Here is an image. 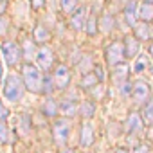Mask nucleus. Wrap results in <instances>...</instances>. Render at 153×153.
Masks as SVG:
<instances>
[{"instance_id":"nucleus-1","label":"nucleus","mask_w":153,"mask_h":153,"mask_svg":"<svg viewBox=\"0 0 153 153\" xmlns=\"http://www.w3.org/2000/svg\"><path fill=\"white\" fill-rule=\"evenodd\" d=\"M24 90H25L24 79H20L16 74H9L7 78H6V81H4L2 96H4L6 101H9V103H16V101L22 99Z\"/></svg>"},{"instance_id":"nucleus-2","label":"nucleus","mask_w":153,"mask_h":153,"mask_svg":"<svg viewBox=\"0 0 153 153\" xmlns=\"http://www.w3.org/2000/svg\"><path fill=\"white\" fill-rule=\"evenodd\" d=\"M22 72H24V85H25L27 90H31L34 94L43 90V78H42V72L38 70V67H34L31 63H25Z\"/></svg>"},{"instance_id":"nucleus-3","label":"nucleus","mask_w":153,"mask_h":153,"mask_svg":"<svg viewBox=\"0 0 153 153\" xmlns=\"http://www.w3.org/2000/svg\"><path fill=\"white\" fill-rule=\"evenodd\" d=\"M0 54H2L7 67H15L22 58V51L15 42H2L0 43Z\"/></svg>"},{"instance_id":"nucleus-4","label":"nucleus","mask_w":153,"mask_h":153,"mask_svg":"<svg viewBox=\"0 0 153 153\" xmlns=\"http://www.w3.org/2000/svg\"><path fill=\"white\" fill-rule=\"evenodd\" d=\"M123 58H124V45L121 42H114L108 47V51H106V61H108V65L110 67H117L123 61Z\"/></svg>"},{"instance_id":"nucleus-5","label":"nucleus","mask_w":153,"mask_h":153,"mask_svg":"<svg viewBox=\"0 0 153 153\" xmlns=\"http://www.w3.org/2000/svg\"><path fill=\"white\" fill-rule=\"evenodd\" d=\"M52 61H54V54L47 45H43L36 51V63L42 70H49L52 67Z\"/></svg>"},{"instance_id":"nucleus-6","label":"nucleus","mask_w":153,"mask_h":153,"mask_svg":"<svg viewBox=\"0 0 153 153\" xmlns=\"http://www.w3.org/2000/svg\"><path fill=\"white\" fill-rule=\"evenodd\" d=\"M52 133H54V139L58 144H63L67 142L68 139V133H70V124L67 123V119H59L54 123V128H52Z\"/></svg>"},{"instance_id":"nucleus-7","label":"nucleus","mask_w":153,"mask_h":153,"mask_svg":"<svg viewBox=\"0 0 153 153\" xmlns=\"http://www.w3.org/2000/svg\"><path fill=\"white\" fill-rule=\"evenodd\" d=\"M54 83L59 90L67 88L70 83V70L67 68V65H58L56 72H54Z\"/></svg>"},{"instance_id":"nucleus-8","label":"nucleus","mask_w":153,"mask_h":153,"mask_svg":"<svg viewBox=\"0 0 153 153\" xmlns=\"http://www.w3.org/2000/svg\"><path fill=\"white\" fill-rule=\"evenodd\" d=\"M85 20H87V7H79V9L74 11V15L70 18V25L76 31H81L85 27Z\"/></svg>"},{"instance_id":"nucleus-9","label":"nucleus","mask_w":153,"mask_h":153,"mask_svg":"<svg viewBox=\"0 0 153 153\" xmlns=\"http://www.w3.org/2000/svg\"><path fill=\"white\" fill-rule=\"evenodd\" d=\"M148 96H149L148 85L144 81H137L133 85V99H135V103H144L148 99Z\"/></svg>"},{"instance_id":"nucleus-10","label":"nucleus","mask_w":153,"mask_h":153,"mask_svg":"<svg viewBox=\"0 0 153 153\" xmlns=\"http://www.w3.org/2000/svg\"><path fill=\"white\" fill-rule=\"evenodd\" d=\"M94 140V126L90 121H85L81 126V146H90Z\"/></svg>"},{"instance_id":"nucleus-11","label":"nucleus","mask_w":153,"mask_h":153,"mask_svg":"<svg viewBox=\"0 0 153 153\" xmlns=\"http://www.w3.org/2000/svg\"><path fill=\"white\" fill-rule=\"evenodd\" d=\"M126 130L130 133H139L142 130V121H140L139 114H130V117L126 121Z\"/></svg>"},{"instance_id":"nucleus-12","label":"nucleus","mask_w":153,"mask_h":153,"mask_svg":"<svg viewBox=\"0 0 153 153\" xmlns=\"http://www.w3.org/2000/svg\"><path fill=\"white\" fill-rule=\"evenodd\" d=\"M124 47H126V56L128 58H133L137 52H139V49H140V43H139V40L137 38H133V36H128L126 40H124Z\"/></svg>"},{"instance_id":"nucleus-13","label":"nucleus","mask_w":153,"mask_h":153,"mask_svg":"<svg viewBox=\"0 0 153 153\" xmlns=\"http://www.w3.org/2000/svg\"><path fill=\"white\" fill-rule=\"evenodd\" d=\"M137 16H139L140 20H144V22L153 20V4H149V2L140 4L139 9H137Z\"/></svg>"},{"instance_id":"nucleus-14","label":"nucleus","mask_w":153,"mask_h":153,"mask_svg":"<svg viewBox=\"0 0 153 153\" xmlns=\"http://www.w3.org/2000/svg\"><path fill=\"white\" fill-rule=\"evenodd\" d=\"M124 15H126L128 24H130V25H133V27H137V13H135V2H133V0H130V2H128Z\"/></svg>"},{"instance_id":"nucleus-15","label":"nucleus","mask_w":153,"mask_h":153,"mask_svg":"<svg viewBox=\"0 0 153 153\" xmlns=\"http://www.w3.org/2000/svg\"><path fill=\"white\" fill-rule=\"evenodd\" d=\"M49 36H51V34H49V31H47L42 24H38V25L34 27V40H36L38 43L47 42V40H49Z\"/></svg>"},{"instance_id":"nucleus-16","label":"nucleus","mask_w":153,"mask_h":153,"mask_svg":"<svg viewBox=\"0 0 153 153\" xmlns=\"http://www.w3.org/2000/svg\"><path fill=\"white\" fill-rule=\"evenodd\" d=\"M59 110H61V114L63 115H76V110H78V106L74 105V101H63L61 105H59Z\"/></svg>"},{"instance_id":"nucleus-17","label":"nucleus","mask_w":153,"mask_h":153,"mask_svg":"<svg viewBox=\"0 0 153 153\" xmlns=\"http://www.w3.org/2000/svg\"><path fill=\"white\" fill-rule=\"evenodd\" d=\"M99 29H101L103 33H110V31L114 29V18H112L110 15H103L101 24H99Z\"/></svg>"},{"instance_id":"nucleus-18","label":"nucleus","mask_w":153,"mask_h":153,"mask_svg":"<svg viewBox=\"0 0 153 153\" xmlns=\"http://www.w3.org/2000/svg\"><path fill=\"white\" fill-rule=\"evenodd\" d=\"M56 112H58V105H56V101L54 99H47L45 101V106H43V114L47 115V117H52V115H56Z\"/></svg>"},{"instance_id":"nucleus-19","label":"nucleus","mask_w":153,"mask_h":153,"mask_svg":"<svg viewBox=\"0 0 153 153\" xmlns=\"http://www.w3.org/2000/svg\"><path fill=\"white\" fill-rule=\"evenodd\" d=\"M81 115L83 117H87V119H90L92 115H94V112H96V106H94V103H90V101H85L83 105H81Z\"/></svg>"},{"instance_id":"nucleus-20","label":"nucleus","mask_w":153,"mask_h":153,"mask_svg":"<svg viewBox=\"0 0 153 153\" xmlns=\"http://www.w3.org/2000/svg\"><path fill=\"white\" fill-rule=\"evenodd\" d=\"M126 74H128V67L126 65H117L115 72H114V78L117 83H123V79H126Z\"/></svg>"},{"instance_id":"nucleus-21","label":"nucleus","mask_w":153,"mask_h":153,"mask_svg":"<svg viewBox=\"0 0 153 153\" xmlns=\"http://www.w3.org/2000/svg\"><path fill=\"white\" fill-rule=\"evenodd\" d=\"M146 67H148V59H146L144 56H139V58H137V61H135V65H133V70L139 74V72H144V70H146Z\"/></svg>"},{"instance_id":"nucleus-22","label":"nucleus","mask_w":153,"mask_h":153,"mask_svg":"<svg viewBox=\"0 0 153 153\" xmlns=\"http://www.w3.org/2000/svg\"><path fill=\"white\" fill-rule=\"evenodd\" d=\"M96 27H97L96 15H90V16H88V22H87V33H88L90 36H94V34H96V31H97Z\"/></svg>"},{"instance_id":"nucleus-23","label":"nucleus","mask_w":153,"mask_h":153,"mask_svg":"<svg viewBox=\"0 0 153 153\" xmlns=\"http://www.w3.org/2000/svg\"><path fill=\"white\" fill-rule=\"evenodd\" d=\"M144 119H146V123H149V124H153V99L146 105V108H144Z\"/></svg>"},{"instance_id":"nucleus-24","label":"nucleus","mask_w":153,"mask_h":153,"mask_svg":"<svg viewBox=\"0 0 153 153\" xmlns=\"http://www.w3.org/2000/svg\"><path fill=\"white\" fill-rule=\"evenodd\" d=\"M76 4H78V0H61V9L65 13H72Z\"/></svg>"},{"instance_id":"nucleus-25","label":"nucleus","mask_w":153,"mask_h":153,"mask_svg":"<svg viewBox=\"0 0 153 153\" xmlns=\"http://www.w3.org/2000/svg\"><path fill=\"white\" fill-rule=\"evenodd\" d=\"M137 38L139 40H146V38H149V31H148V25H137Z\"/></svg>"},{"instance_id":"nucleus-26","label":"nucleus","mask_w":153,"mask_h":153,"mask_svg":"<svg viewBox=\"0 0 153 153\" xmlns=\"http://www.w3.org/2000/svg\"><path fill=\"white\" fill-rule=\"evenodd\" d=\"M9 140V130L4 121H0V142H7Z\"/></svg>"},{"instance_id":"nucleus-27","label":"nucleus","mask_w":153,"mask_h":153,"mask_svg":"<svg viewBox=\"0 0 153 153\" xmlns=\"http://www.w3.org/2000/svg\"><path fill=\"white\" fill-rule=\"evenodd\" d=\"M96 83H97L96 74H88V76H85V78H83V81H81V87H90V85H96Z\"/></svg>"},{"instance_id":"nucleus-28","label":"nucleus","mask_w":153,"mask_h":153,"mask_svg":"<svg viewBox=\"0 0 153 153\" xmlns=\"http://www.w3.org/2000/svg\"><path fill=\"white\" fill-rule=\"evenodd\" d=\"M7 27H9V20L6 16H0V34H4L7 31Z\"/></svg>"},{"instance_id":"nucleus-29","label":"nucleus","mask_w":153,"mask_h":153,"mask_svg":"<svg viewBox=\"0 0 153 153\" xmlns=\"http://www.w3.org/2000/svg\"><path fill=\"white\" fill-rule=\"evenodd\" d=\"M31 6H33L34 9H42V7L45 6V0H31Z\"/></svg>"},{"instance_id":"nucleus-30","label":"nucleus","mask_w":153,"mask_h":153,"mask_svg":"<svg viewBox=\"0 0 153 153\" xmlns=\"http://www.w3.org/2000/svg\"><path fill=\"white\" fill-rule=\"evenodd\" d=\"M7 115H9V112L4 108V105H2V103H0V121H6V119H7Z\"/></svg>"},{"instance_id":"nucleus-31","label":"nucleus","mask_w":153,"mask_h":153,"mask_svg":"<svg viewBox=\"0 0 153 153\" xmlns=\"http://www.w3.org/2000/svg\"><path fill=\"white\" fill-rule=\"evenodd\" d=\"M43 87H45V88H43V92H47V94H51V90H52V81H51V79L47 78V79L43 81Z\"/></svg>"},{"instance_id":"nucleus-32","label":"nucleus","mask_w":153,"mask_h":153,"mask_svg":"<svg viewBox=\"0 0 153 153\" xmlns=\"http://www.w3.org/2000/svg\"><path fill=\"white\" fill-rule=\"evenodd\" d=\"M133 153H149V149H148V146H139V148H135Z\"/></svg>"},{"instance_id":"nucleus-33","label":"nucleus","mask_w":153,"mask_h":153,"mask_svg":"<svg viewBox=\"0 0 153 153\" xmlns=\"http://www.w3.org/2000/svg\"><path fill=\"white\" fill-rule=\"evenodd\" d=\"M96 72H97V79H103L105 74H103V68L101 67H96Z\"/></svg>"},{"instance_id":"nucleus-34","label":"nucleus","mask_w":153,"mask_h":153,"mask_svg":"<svg viewBox=\"0 0 153 153\" xmlns=\"http://www.w3.org/2000/svg\"><path fill=\"white\" fill-rule=\"evenodd\" d=\"M123 87H124V88H121V94H123V96H126V94H128V92H130V88H128V87H130V85H128V83H124V85H123Z\"/></svg>"},{"instance_id":"nucleus-35","label":"nucleus","mask_w":153,"mask_h":153,"mask_svg":"<svg viewBox=\"0 0 153 153\" xmlns=\"http://www.w3.org/2000/svg\"><path fill=\"white\" fill-rule=\"evenodd\" d=\"M4 9H6V0H0V16H2Z\"/></svg>"},{"instance_id":"nucleus-36","label":"nucleus","mask_w":153,"mask_h":153,"mask_svg":"<svg viewBox=\"0 0 153 153\" xmlns=\"http://www.w3.org/2000/svg\"><path fill=\"white\" fill-rule=\"evenodd\" d=\"M115 153H128V151H126V149H123V148H119V149H117Z\"/></svg>"},{"instance_id":"nucleus-37","label":"nucleus","mask_w":153,"mask_h":153,"mask_svg":"<svg viewBox=\"0 0 153 153\" xmlns=\"http://www.w3.org/2000/svg\"><path fill=\"white\" fill-rule=\"evenodd\" d=\"M149 54H151V58H153V43H151V47H149Z\"/></svg>"},{"instance_id":"nucleus-38","label":"nucleus","mask_w":153,"mask_h":153,"mask_svg":"<svg viewBox=\"0 0 153 153\" xmlns=\"http://www.w3.org/2000/svg\"><path fill=\"white\" fill-rule=\"evenodd\" d=\"M0 79H2V65H0Z\"/></svg>"},{"instance_id":"nucleus-39","label":"nucleus","mask_w":153,"mask_h":153,"mask_svg":"<svg viewBox=\"0 0 153 153\" xmlns=\"http://www.w3.org/2000/svg\"><path fill=\"white\" fill-rule=\"evenodd\" d=\"M65 153H74V151H72V149H67V151H65Z\"/></svg>"}]
</instances>
